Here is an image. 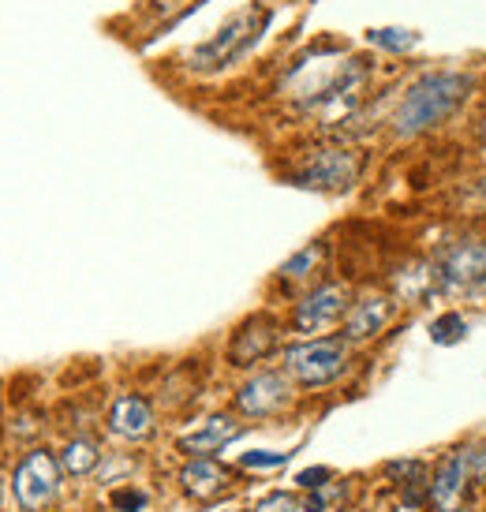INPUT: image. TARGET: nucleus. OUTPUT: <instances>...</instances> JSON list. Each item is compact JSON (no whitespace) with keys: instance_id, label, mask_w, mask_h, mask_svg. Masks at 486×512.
Here are the masks:
<instances>
[{"instance_id":"f3484780","label":"nucleus","mask_w":486,"mask_h":512,"mask_svg":"<svg viewBox=\"0 0 486 512\" xmlns=\"http://www.w3.org/2000/svg\"><path fill=\"white\" fill-rule=\"evenodd\" d=\"M322 258H326V243H307L303 251H296V255L288 258L285 266L277 270V277L281 281H303V277H311V273H318V266H322Z\"/></svg>"},{"instance_id":"a878e982","label":"nucleus","mask_w":486,"mask_h":512,"mask_svg":"<svg viewBox=\"0 0 486 512\" xmlns=\"http://www.w3.org/2000/svg\"><path fill=\"white\" fill-rule=\"evenodd\" d=\"M479 191H483V202H486V180H483V184H479Z\"/></svg>"},{"instance_id":"393cba45","label":"nucleus","mask_w":486,"mask_h":512,"mask_svg":"<svg viewBox=\"0 0 486 512\" xmlns=\"http://www.w3.org/2000/svg\"><path fill=\"white\" fill-rule=\"evenodd\" d=\"M479 135H483V143H486V120H483V128H479Z\"/></svg>"},{"instance_id":"dca6fc26","label":"nucleus","mask_w":486,"mask_h":512,"mask_svg":"<svg viewBox=\"0 0 486 512\" xmlns=\"http://www.w3.org/2000/svg\"><path fill=\"white\" fill-rule=\"evenodd\" d=\"M105 505H109V512H150V505H154V494H150L146 486L124 479V483H116L113 490H109Z\"/></svg>"},{"instance_id":"6ab92c4d","label":"nucleus","mask_w":486,"mask_h":512,"mask_svg":"<svg viewBox=\"0 0 486 512\" xmlns=\"http://www.w3.org/2000/svg\"><path fill=\"white\" fill-rule=\"evenodd\" d=\"M415 42H419V38H415L412 30H401V27L371 30V45H378V49H389V53H408Z\"/></svg>"},{"instance_id":"412c9836","label":"nucleus","mask_w":486,"mask_h":512,"mask_svg":"<svg viewBox=\"0 0 486 512\" xmlns=\"http://www.w3.org/2000/svg\"><path fill=\"white\" fill-rule=\"evenodd\" d=\"M288 456H292V453H270V449H255V453H243L240 456V468H247V471H273V468H285Z\"/></svg>"},{"instance_id":"423d86ee","label":"nucleus","mask_w":486,"mask_h":512,"mask_svg":"<svg viewBox=\"0 0 486 512\" xmlns=\"http://www.w3.org/2000/svg\"><path fill=\"white\" fill-rule=\"evenodd\" d=\"M60 483H64V471H60L57 453L49 449H30L12 471V494L23 512L49 509L60 498Z\"/></svg>"},{"instance_id":"b1692460","label":"nucleus","mask_w":486,"mask_h":512,"mask_svg":"<svg viewBox=\"0 0 486 512\" xmlns=\"http://www.w3.org/2000/svg\"><path fill=\"white\" fill-rule=\"evenodd\" d=\"M430 512H475L472 505H464V501H460V505H449V509H430Z\"/></svg>"},{"instance_id":"4468645a","label":"nucleus","mask_w":486,"mask_h":512,"mask_svg":"<svg viewBox=\"0 0 486 512\" xmlns=\"http://www.w3.org/2000/svg\"><path fill=\"white\" fill-rule=\"evenodd\" d=\"M393 314H397V303L382 292H367V296H359L348 314H344V341L348 344H363V341H374L382 329L393 322Z\"/></svg>"},{"instance_id":"f8f14e48","label":"nucleus","mask_w":486,"mask_h":512,"mask_svg":"<svg viewBox=\"0 0 486 512\" xmlns=\"http://www.w3.org/2000/svg\"><path fill=\"white\" fill-rule=\"evenodd\" d=\"M176 483L184 490L191 501H217L221 494H229L232 486H236V471L229 464H221L217 456H191L180 475H176Z\"/></svg>"},{"instance_id":"20e7f679","label":"nucleus","mask_w":486,"mask_h":512,"mask_svg":"<svg viewBox=\"0 0 486 512\" xmlns=\"http://www.w3.org/2000/svg\"><path fill=\"white\" fill-rule=\"evenodd\" d=\"M363 172V157L348 146H318L311 154L300 157V165L288 172L296 187L311 191H348Z\"/></svg>"},{"instance_id":"9d476101","label":"nucleus","mask_w":486,"mask_h":512,"mask_svg":"<svg viewBox=\"0 0 486 512\" xmlns=\"http://www.w3.org/2000/svg\"><path fill=\"white\" fill-rule=\"evenodd\" d=\"M475 486L472 479V453L468 445H460L453 453H445V460L430 471V486H427V505L430 509H449V505H460L468 498V490Z\"/></svg>"},{"instance_id":"cd10ccee","label":"nucleus","mask_w":486,"mask_h":512,"mask_svg":"<svg viewBox=\"0 0 486 512\" xmlns=\"http://www.w3.org/2000/svg\"><path fill=\"white\" fill-rule=\"evenodd\" d=\"M483 512H486V505H483Z\"/></svg>"},{"instance_id":"bb28decb","label":"nucleus","mask_w":486,"mask_h":512,"mask_svg":"<svg viewBox=\"0 0 486 512\" xmlns=\"http://www.w3.org/2000/svg\"><path fill=\"white\" fill-rule=\"evenodd\" d=\"M229 512H240V509H229Z\"/></svg>"},{"instance_id":"9b49d317","label":"nucleus","mask_w":486,"mask_h":512,"mask_svg":"<svg viewBox=\"0 0 486 512\" xmlns=\"http://www.w3.org/2000/svg\"><path fill=\"white\" fill-rule=\"evenodd\" d=\"M105 430L120 441H146L158 430V412L143 393H120L105 412Z\"/></svg>"},{"instance_id":"aec40b11","label":"nucleus","mask_w":486,"mask_h":512,"mask_svg":"<svg viewBox=\"0 0 486 512\" xmlns=\"http://www.w3.org/2000/svg\"><path fill=\"white\" fill-rule=\"evenodd\" d=\"M251 512H303V505H300V498L288 494V490H270V494H262V498L255 501Z\"/></svg>"},{"instance_id":"7ed1b4c3","label":"nucleus","mask_w":486,"mask_h":512,"mask_svg":"<svg viewBox=\"0 0 486 512\" xmlns=\"http://www.w3.org/2000/svg\"><path fill=\"white\" fill-rule=\"evenodd\" d=\"M352 363V344L344 337H307L285 348V374L300 389H326Z\"/></svg>"},{"instance_id":"2eb2a0df","label":"nucleus","mask_w":486,"mask_h":512,"mask_svg":"<svg viewBox=\"0 0 486 512\" xmlns=\"http://www.w3.org/2000/svg\"><path fill=\"white\" fill-rule=\"evenodd\" d=\"M101 445L94 438H86V434H79V438H68L64 441V449L57 453L60 460V471L64 475H72V479H86V475H94V471L101 468Z\"/></svg>"},{"instance_id":"ddd939ff","label":"nucleus","mask_w":486,"mask_h":512,"mask_svg":"<svg viewBox=\"0 0 486 512\" xmlns=\"http://www.w3.org/2000/svg\"><path fill=\"white\" fill-rule=\"evenodd\" d=\"M243 434V423L240 415L232 412H217V415H206L199 427H191L187 434H180L176 438V449L191 460V456H217L225 445H232V441Z\"/></svg>"},{"instance_id":"39448f33","label":"nucleus","mask_w":486,"mask_h":512,"mask_svg":"<svg viewBox=\"0 0 486 512\" xmlns=\"http://www.w3.org/2000/svg\"><path fill=\"white\" fill-rule=\"evenodd\" d=\"M296 404V382L285 370H258L247 382L232 393V412L240 419L262 423V419H277Z\"/></svg>"},{"instance_id":"5701e85b","label":"nucleus","mask_w":486,"mask_h":512,"mask_svg":"<svg viewBox=\"0 0 486 512\" xmlns=\"http://www.w3.org/2000/svg\"><path fill=\"white\" fill-rule=\"evenodd\" d=\"M176 4H184V0H154L158 12H169V8H176Z\"/></svg>"},{"instance_id":"4be33fe9","label":"nucleus","mask_w":486,"mask_h":512,"mask_svg":"<svg viewBox=\"0 0 486 512\" xmlns=\"http://www.w3.org/2000/svg\"><path fill=\"white\" fill-rule=\"evenodd\" d=\"M337 479V471L333 468H303L300 475H296V486H300L303 494H311V490H322V486H329Z\"/></svg>"},{"instance_id":"f257e3e1","label":"nucleus","mask_w":486,"mask_h":512,"mask_svg":"<svg viewBox=\"0 0 486 512\" xmlns=\"http://www.w3.org/2000/svg\"><path fill=\"white\" fill-rule=\"evenodd\" d=\"M468 94H472V75L464 72L419 75L404 90V98L397 101L389 124L397 131V139H419V135L434 131L438 124H445L449 116L457 113L460 105L468 101Z\"/></svg>"},{"instance_id":"a211bd4d","label":"nucleus","mask_w":486,"mask_h":512,"mask_svg":"<svg viewBox=\"0 0 486 512\" xmlns=\"http://www.w3.org/2000/svg\"><path fill=\"white\" fill-rule=\"evenodd\" d=\"M468 318L460 311H445L438 314L434 322H430V341L434 344H442V348H453V344H460L464 337H468Z\"/></svg>"},{"instance_id":"6e6552de","label":"nucleus","mask_w":486,"mask_h":512,"mask_svg":"<svg viewBox=\"0 0 486 512\" xmlns=\"http://www.w3.org/2000/svg\"><path fill=\"white\" fill-rule=\"evenodd\" d=\"M348 307H352V292H348V285H341V281H326V285L311 288V292L292 307L288 326H292V333H300L303 341H307V337H318V333H326V329L341 326Z\"/></svg>"},{"instance_id":"1a4fd4ad","label":"nucleus","mask_w":486,"mask_h":512,"mask_svg":"<svg viewBox=\"0 0 486 512\" xmlns=\"http://www.w3.org/2000/svg\"><path fill=\"white\" fill-rule=\"evenodd\" d=\"M281 344V322L270 318V314H251L236 333H232L229 348H225V359L229 367H255L262 359H270Z\"/></svg>"},{"instance_id":"0eeeda50","label":"nucleus","mask_w":486,"mask_h":512,"mask_svg":"<svg viewBox=\"0 0 486 512\" xmlns=\"http://www.w3.org/2000/svg\"><path fill=\"white\" fill-rule=\"evenodd\" d=\"M438 288L449 296H475L486 288V240L464 236V240L449 243L434 266Z\"/></svg>"},{"instance_id":"f03ea898","label":"nucleus","mask_w":486,"mask_h":512,"mask_svg":"<svg viewBox=\"0 0 486 512\" xmlns=\"http://www.w3.org/2000/svg\"><path fill=\"white\" fill-rule=\"evenodd\" d=\"M266 27H270V8L251 4V8L229 15L225 27L217 30L210 42H202L199 49H191L187 64H191L195 72H221V68L236 64L243 53H251Z\"/></svg>"}]
</instances>
